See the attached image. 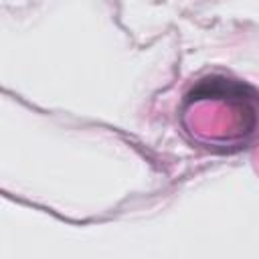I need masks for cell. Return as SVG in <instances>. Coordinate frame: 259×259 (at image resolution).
I'll use <instances>...</instances> for the list:
<instances>
[{
  "mask_svg": "<svg viewBox=\"0 0 259 259\" xmlns=\"http://www.w3.org/2000/svg\"><path fill=\"white\" fill-rule=\"evenodd\" d=\"M186 101L212 111V115L182 117L192 140L219 144L217 148H239L259 130V91L245 81L210 75L186 93Z\"/></svg>",
  "mask_w": 259,
  "mask_h": 259,
  "instance_id": "obj_1",
  "label": "cell"
}]
</instances>
